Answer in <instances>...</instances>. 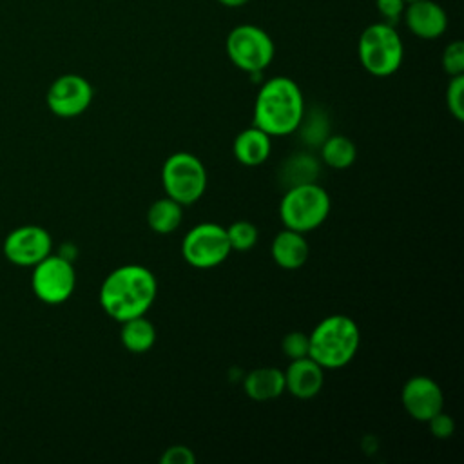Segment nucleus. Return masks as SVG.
I'll return each instance as SVG.
<instances>
[{
  "label": "nucleus",
  "instance_id": "obj_23",
  "mask_svg": "<svg viewBox=\"0 0 464 464\" xmlns=\"http://www.w3.org/2000/svg\"><path fill=\"white\" fill-rule=\"evenodd\" d=\"M464 74L459 76H450L448 87H446V107L450 114L462 121L464 120Z\"/></svg>",
  "mask_w": 464,
  "mask_h": 464
},
{
  "label": "nucleus",
  "instance_id": "obj_5",
  "mask_svg": "<svg viewBox=\"0 0 464 464\" xmlns=\"http://www.w3.org/2000/svg\"><path fill=\"white\" fill-rule=\"evenodd\" d=\"M328 192L314 183L288 187L279 203V218L285 228L295 232H310L324 223L330 214Z\"/></svg>",
  "mask_w": 464,
  "mask_h": 464
},
{
  "label": "nucleus",
  "instance_id": "obj_22",
  "mask_svg": "<svg viewBox=\"0 0 464 464\" xmlns=\"http://www.w3.org/2000/svg\"><path fill=\"white\" fill-rule=\"evenodd\" d=\"M227 236H228L230 248L237 250V252H246V250L254 248V245L257 243V237H259L256 225L250 221H245V219L234 221L227 228Z\"/></svg>",
  "mask_w": 464,
  "mask_h": 464
},
{
  "label": "nucleus",
  "instance_id": "obj_15",
  "mask_svg": "<svg viewBox=\"0 0 464 464\" xmlns=\"http://www.w3.org/2000/svg\"><path fill=\"white\" fill-rule=\"evenodd\" d=\"M270 254L277 266L285 270H295L301 268L308 259V241L304 234L285 228L279 234H276L270 246Z\"/></svg>",
  "mask_w": 464,
  "mask_h": 464
},
{
  "label": "nucleus",
  "instance_id": "obj_26",
  "mask_svg": "<svg viewBox=\"0 0 464 464\" xmlns=\"http://www.w3.org/2000/svg\"><path fill=\"white\" fill-rule=\"evenodd\" d=\"M406 0H375V9L381 14L382 22L395 25L404 13Z\"/></svg>",
  "mask_w": 464,
  "mask_h": 464
},
{
  "label": "nucleus",
  "instance_id": "obj_21",
  "mask_svg": "<svg viewBox=\"0 0 464 464\" xmlns=\"http://www.w3.org/2000/svg\"><path fill=\"white\" fill-rule=\"evenodd\" d=\"M321 167L319 161L310 156V154H295L288 158L283 167H281V181L285 187H294V185H303V183H314Z\"/></svg>",
  "mask_w": 464,
  "mask_h": 464
},
{
  "label": "nucleus",
  "instance_id": "obj_29",
  "mask_svg": "<svg viewBox=\"0 0 464 464\" xmlns=\"http://www.w3.org/2000/svg\"><path fill=\"white\" fill-rule=\"evenodd\" d=\"M326 121H321L319 116L312 118L306 125H304V130H303V138L312 143V145H317V143H323V140L326 138Z\"/></svg>",
  "mask_w": 464,
  "mask_h": 464
},
{
  "label": "nucleus",
  "instance_id": "obj_12",
  "mask_svg": "<svg viewBox=\"0 0 464 464\" xmlns=\"http://www.w3.org/2000/svg\"><path fill=\"white\" fill-rule=\"evenodd\" d=\"M401 402L411 419L428 422L433 415L442 411L444 395L431 377L413 375L402 386Z\"/></svg>",
  "mask_w": 464,
  "mask_h": 464
},
{
  "label": "nucleus",
  "instance_id": "obj_25",
  "mask_svg": "<svg viewBox=\"0 0 464 464\" xmlns=\"http://www.w3.org/2000/svg\"><path fill=\"white\" fill-rule=\"evenodd\" d=\"M281 348H283V353L294 361V359H299V357H306L308 355V335L303 334V332H290L283 337V343H281Z\"/></svg>",
  "mask_w": 464,
  "mask_h": 464
},
{
  "label": "nucleus",
  "instance_id": "obj_18",
  "mask_svg": "<svg viewBox=\"0 0 464 464\" xmlns=\"http://www.w3.org/2000/svg\"><path fill=\"white\" fill-rule=\"evenodd\" d=\"M120 337L125 350L132 353H145L156 343V328L149 319H145V315H140L121 323Z\"/></svg>",
  "mask_w": 464,
  "mask_h": 464
},
{
  "label": "nucleus",
  "instance_id": "obj_9",
  "mask_svg": "<svg viewBox=\"0 0 464 464\" xmlns=\"http://www.w3.org/2000/svg\"><path fill=\"white\" fill-rule=\"evenodd\" d=\"M76 286V272L72 261L65 256L49 254L33 266L31 288L34 295L47 304L67 301Z\"/></svg>",
  "mask_w": 464,
  "mask_h": 464
},
{
  "label": "nucleus",
  "instance_id": "obj_4",
  "mask_svg": "<svg viewBox=\"0 0 464 464\" xmlns=\"http://www.w3.org/2000/svg\"><path fill=\"white\" fill-rule=\"evenodd\" d=\"M357 56L372 76L386 78L397 72L404 58V45L395 25L386 22L366 25L357 42Z\"/></svg>",
  "mask_w": 464,
  "mask_h": 464
},
{
  "label": "nucleus",
  "instance_id": "obj_28",
  "mask_svg": "<svg viewBox=\"0 0 464 464\" xmlns=\"http://www.w3.org/2000/svg\"><path fill=\"white\" fill-rule=\"evenodd\" d=\"M428 426H430V431L433 433V437H437V439H448L453 435V430H455L453 419L450 415H446L444 411H439L437 415H433L428 420Z\"/></svg>",
  "mask_w": 464,
  "mask_h": 464
},
{
  "label": "nucleus",
  "instance_id": "obj_16",
  "mask_svg": "<svg viewBox=\"0 0 464 464\" xmlns=\"http://www.w3.org/2000/svg\"><path fill=\"white\" fill-rule=\"evenodd\" d=\"M270 138L272 136L256 125L243 129L232 145L236 160L246 167H257L265 163L270 156Z\"/></svg>",
  "mask_w": 464,
  "mask_h": 464
},
{
  "label": "nucleus",
  "instance_id": "obj_6",
  "mask_svg": "<svg viewBox=\"0 0 464 464\" xmlns=\"http://www.w3.org/2000/svg\"><path fill=\"white\" fill-rule=\"evenodd\" d=\"M165 194L181 207L196 203L207 188V170L203 161L190 152L170 154L161 169Z\"/></svg>",
  "mask_w": 464,
  "mask_h": 464
},
{
  "label": "nucleus",
  "instance_id": "obj_1",
  "mask_svg": "<svg viewBox=\"0 0 464 464\" xmlns=\"http://www.w3.org/2000/svg\"><path fill=\"white\" fill-rule=\"evenodd\" d=\"M158 292L154 274L141 265L114 268L102 283L100 304L109 317L123 323L145 315Z\"/></svg>",
  "mask_w": 464,
  "mask_h": 464
},
{
  "label": "nucleus",
  "instance_id": "obj_10",
  "mask_svg": "<svg viewBox=\"0 0 464 464\" xmlns=\"http://www.w3.org/2000/svg\"><path fill=\"white\" fill-rule=\"evenodd\" d=\"M92 85L87 78L67 72L58 76L47 89V107L58 118H76L85 112L92 102Z\"/></svg>",
  "mask_w": 464,
  "mask_h": 464
},
{
  "label": "nucleus",
  "instance_id": "obj_30",
  "mask_svg": "<svg viewBox=\"0 0 464 464\" xmlns=\"http://www.w3.org/2000/svg\"><path fill=\"white\" fill-rule=\"evenodd\" d=\"M221 5H225V7H241V5H245L248 0H218Z\"/></svg>",
  "mask_w": 464,
  "mask_h": 464
},
{
  "label": "nucleus",
  "instance_id": "obj_20",
  "mask_svg": "<svg viewBox=\"0 0 464 464\" xmlns=\"http://www.w3.org/2000/svg\"><path fill=\"white\" fill-rule=\"evenodd\" d=\"M319 147H321L323 163H326L332 169H339V170L348 169L355 161V156H357L355 143L343 134L326 136Z\"/></svg>",
  "mask_w": 464,
  "mask_h": 464
},
{
  "label": "nucleus",
  "instance_id": "obj_14",
  "mask_svg": "<svg viewBox=\"0 0 464 464\" xmlns=\"http://www.w3.org/2000/svg\"><path fill=\"white\" fill-rule=\"evenodd\" d=\"M285 375V392H290L297 399L315 397L324 382L323 368L312 357H299L290 361Z\"/></svg>",
  "mask_w": 464,
  "mask_h": 464
},
{
  "label": "nucleus",
  "instance_id": "obj_24",
  "mask_svg": "<svg viewBox=\"0 0 464 464\" xmlns=\"http://www.w3.org/2000/svg\"><path fill=\"white\" fill-rule=\"evenodd\" d=\"M442 71L448 76H459L464 74V44L460 40L450 42L442 51Z\"/></svg>",
  "mask_w": 464,
  "mask_h": 464
},
{
  "label": "nucleus",
  "instance_id": "obj_11",
  "mask_svg": "<svg viewBox=\"0 0 464 464\" xmlns=\"http://www.w3.org/2000/svg\"><path fill=\"white\" fill-rule=\"evenodd\" d=\"M53 237L38 225H24L7 234L4 239V256L16 266H34L51 254Z\"/></svg>",
  "mask_w": 464,
  "mask_h": 464
},
{
  "label": "nucleus",
  "instance_id": "obj_27",
  "mask_svg": "<svg viewBox=\"0 0 464 464\" xmlns=\"http://www.w3.org/2000/svg\"><path fill=\"white\" fill-rule=\"evenodd\" d=\"M160 462L161 464H194L196 457L188 446L174 444L163 451V455L160 457Z\"/></svg>",
  "mask_w": 464,
  "mask_h": 464
},
{
  "label": "nucleus",
  "instance_id": "obj_13",
  "mask_svg": "<svg viewBox=\"0 0 464 464\" xmlns=\"http://www.w3.org/2000/svg\"><path fill=\"white\" fill-rule=\"evenodd\" d=\"M402 20L408 31L420 40H437L448 27V14L435 0L406 2Z\"/></svg>",
  "mask_w": 464,
  "mask_h": 464
},
{
  "label": "nucleus",
  "instance_id": "obj_7",
  "mask_svg": "<svg viewBox=\"0 0 464 464\" xmlns=\"http://www.w3.org/2000/svg\"><path fill=\"white\" fill-rule=\"evenodd\" d=\"M225 51L237 69L248 74H259L270 65L276 45L265 29L254 24H241L227 34Z\"/></svg>",
  "mask_w": 464,
  "mask_h": 464
},
{
  "label": "nucleus",
  "instance_id": "obj_2",
  "mask_svg": "<svg viewBox=\"0 0 464 464\" xmlns=\"http://www.w3.org/2000/svg\"><path fill=\"white\" fill-rule=\"evenodd\" d=\"M304 118V98L288 76H274L257 91L254 125L268 136H286L299 129Z\"/></svg>",
  "mask_w": 464,
  "mask_h": 464
},
{
  "label": "nucleus",
  "instance_id": "obj_19",
  "mask_svg": "<svg viewBox=\"0 0 464 464\" xmlns=\"http://www.w3.org/2000/svg\"><path fill=\"white\" fill-rule=\"evenodd\" d=\"M183 218V207L172 198L165 196L150 203L147 210V223L150 230L156 234H170L174 232Z\"/></svg>",
  "mask_w": 464,
  "mask_h": 464
},
{
  "label": "nucleus",
  "instance_id": "obj_8",
  "mask_svg": "<svg viewBox=\"0 0 464 464\" xmlns=\"http://www.w3.org/2000/svg\"><path fill=\"white\" fill-rule=\"evenodd\" d=\"M232 252L227 228L218 223L192 227L181 241V256L194 268H214Z\"/></svg>",
  "mask_w": 464,
  "mask_h": 464
},
{
  "label": "nucleus",
  "instance_id": "obj_31",
  "mask_svg": "<svg viewBox=\"0 0 464 464\" xmlns=\"http://www.w3.org/2000/svg\"><path fill=\"white\" fill-rule=\"evenodd\" d=\"M406 2H415V0H406Z\"/></svg>",
  "mask_w": 464,
  "mask_h": 464
},
{
  "label": "nucleus",
  "instance_id": "obj_3",
  "mask_svg": "<svg viewBox=\"0 0 464 464\" xmlns=\"http://www.w3.org/2000/svg\"><path fill=\"white\" fill-rule=\"evenodd\" d=\"M361 332L357 323L343 314L324 317L308 334V357L323 370H337L346 366L357 353Z\"/></svg>",
  "mask_w": 464,
  "mask_h": 464
},
{
  "label": "nucleus",
  "instance_id": "obj_17",
  "mask_svg": "<svg viewBox=\"0 0 464 464\" xmlns=\"http://www.w3.org/2000/svg\"><path fill=\"white\" fill-rule=\"evenodd\" d=\"M243 388L252 401H272L285 392V375L277 368L261 366L246 373Z\"/></svg>",
  "mask_w": 464,
  "mask_h": 464
}]
</instances>
